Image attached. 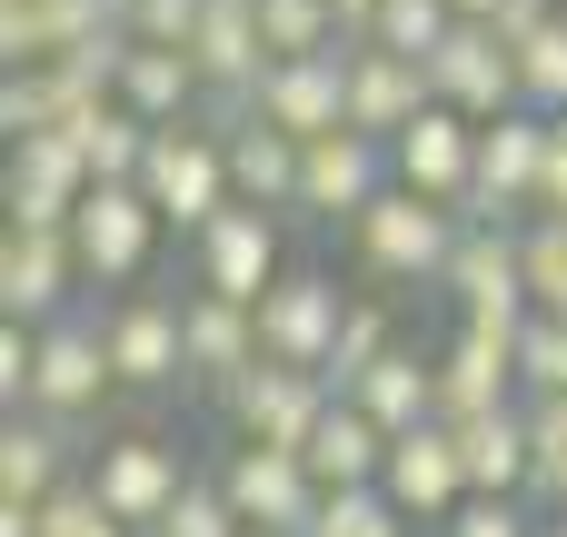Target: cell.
Returning <instances> with one entry per match:
<instances>
[{
    "label": "cell",
    "instance_id": "cell-23",
    "mask_svg": "<svg viewBox=\"0 0 567 537\" xmlns=\"http://www.w3.org/2000/svg\"><path fill=\"white\" fill-rule=\"evenodd\" d=\"M90 110H100V100H90V90L60 70V60L10 70V80H0V130H10V140H70Z\"/></svg>",
    "mask_w": 567,
    "mask_h": 537
},
{
    "label": "cell",
    "instance_id": "cell-19",
    "mask_svg": "<svg viewBox=\"0 0 567 537\" xmlns=\"http://www.w3.org/2000/svg\"><path fill=\"white\" fill-rule=\"evenodd\" d=\"M130 0H0V60L10 70H40V60H70L80 40L120 30Z\"/></svg>",
    "mask_w": 567,
    "mask_h": 537
},
{
    "label": "cell",
    "instance_id": "cell-15",
    "mask_svg": "<svg viewBox=\"0 0 567 537\" xmlns=\"http://www.w3.org/2000/svg\"><path fill=\"white\" fill-rule=\"evenodd\" d=\"M259 120L279 130V140H329V130H349V50H329V60H279L269 80H259Z\"/></svg>",
    "mask_w": 567,
    "mask_h": 537
},
{
    "label": "cell",
    "instance_id": "cell-28",
    "mask_svg": "<svg viewBox=\"0 0 567 537\" xmlns=\"http://www.w3.org/2000/svg\"><path fill=\"white\" fill-rule=\"evenodd\" d=\"M70 478H60V428L50 419H10L0 428V508H50Z\"/></svg>",
    "mask_w": 567,
    "mask_h": 537
},
{
    "label": "cell",
    "instance_id": "cell-6",
    "mask_svg": "<svg viewBox=\"0 0 567 537\" xmlns=\"http://www.w3.org/2000/svg\"><path fill=\"white\" fill-rule=\"evenodd\" d=\"M439 289L468 309V329H498V339H518V329L538 319V309H528V259H518V229H468Z\"/></svg>",
    "mask_w": 567,
    "mask_h": 537
},
{
    "label": "cell",
    "instance_id": "cell-24",
    "mask_svg": "<svg viewBox=\"0 0 567 537\" xmlns=\"http://www.w3.org/2000/svg\"><path fill=\"white\" fill-rule=\"evenodd\" d=\"M309 478H319V498H349V488H379L389 478V428L379 419H359L349 399L319 419V438H309Z\"/></svg>",
    "mask_w": 567,
    "mask_h": 537
},
{
    "label": "cell",
    "instance_id": "cell-32",
    "mask_svg": "<svg viewBox=\"0 0 567 537\" xmlns=\"http://www.w3.org/2000/svg\"><path fill=\"white\" fill-rule=\"evenodd\" d=\"M518 259H528V309L567 319V219H528L518 229Z\"/></svg>",
    "mask_w": 567,
    "mask_h": 537
},
{
    "label": "cell",
    "instance_id": "cell-33",
    "mask_svg": "<svg viewBox=\"0 0 567 537\" xmlns=\"http://www.w3.org/2000/svg\"><path fill=\"white\" fill-rule=\"evenodd\" d=\"M528 488L548 498V518H567V399L528 409Z\"/></svg>",
    "mask_w": 567,
    "mask_h": 537
},
{
    "label": "cell",
    "instance_id": "cell-44",
    "mask_svg": "<svg viewBox=\"0 0 567 537\" xmlns=\"http://www.w3.org/2000/svg\"><path fill=\"white\" fill-rule=\"evenodd\" d=\"M538 537H567V518H538Z\"/></svg>",
    "mask_w": 567,
    "mask_h": 537
},
{
    "label": "cell",
    "instance_id": "cell-31",
    "mask_svg": "<svg viewBox=\"0 0 567 537\" xmlns=\"http://www.w3.org/2000/svg\"><path fill=\"white\" fill-rule=\"evenodd\" d=\"M518 110H538V120H567V10L518 50Z\"/></svg>",
    "mask_w": 567,
    "mask_h": 537
},
{
    "label": "cell",
    "instance_id": "cell-26",
    "mask_svg": "<svg viewBox=\"0 0 567 537\" xmlns=\"http://www.w3.org/2000/svg\"><path fill=\"white\" fill-rule=\"evenodd\" d=\"M458 468H468V498H518L528 488V409H498L478 428H458Z\"/></svg>",
    "mask_w": 567,
    "mask_h": 537
},
{
    "label": "cell",
    "instance_id": "cell-5",
    "mask_svg": "<svg viewBox=\"0 0 567 537\" xmlns=\"http://www.w3.org/2000/svg\"><path fill=\"white\" fill-rule=\"evenodd\" d=\"M339 409V389L329 379H309V369H279V359H259L239 389H229V419H239V448H299L309 458V438H319V419Z\"/></svg>",
    "mask_w": 567,
    "mask_h": 537
},
{
    "label": "cell",
    "instance_id": "cell-37",
    "mask_svg": "<svg viewBox=\"0 0 567 537\" xmlns=\"http://www.w3.org/2000/svg\"><path fill=\"white\" fill-rule=\"evenodd\" d=\"M199 10H209V0H130L120 30H130L140 50H189V40H199Z\"/></svg>",
    "mask_w": 567,
    "mask_h": 537
},
{
    "label": "cell",
    "instance_id": "cell-9",
    "mask_svg": "<svg viewBox=\"0 0 567 537\" xmlns=\"http://www.w3.org/2000/svg\"><path fill=\"white\" fill-rule=\"evenodd\" d=\"M429 90H439V110H458V120H508L518 110V50L498 40V30H478V20H458L449 30V50L429 60Z\"/></svg>",
    "mask_w": 567,
    "mask_h": 537
},
{
    "label": "cell",
    "instance_id": "cell-16",
    "mask_svg": "<svg viewBox=\"0 0 567 537\" xmlns=\"http://www.w3.org/2000/svg\"><path fill=\"white\" fill-rule=\"evenodd\" d=\"M90 189L80 140H10V229H70Z\"/></svg>",
    "mask_w": 567,
    "mask_h": 537
},
{
    "label": "cell",
    "instance_id": "cell-7",
    "mask_svg": "<svg viewBox=\"0 0 567 537\" xmlns=\"http://www.w3.org/2000/svg\"><path fill=\"white\" fill-rule=\"evenodd\" d=\"M90 498H100L130 537H150L179 498H189V468H179V448H169V438H110V448H100V468H90Z\"/></svg>",
    "mask_w": 567,
    "mask_h": 537
},
{
    "label": "cell",
    "instance_id": "cell-43",
    "mask_svg": "<svg viewBox=\"0 0 567 537\" xmlns=\"http://www.w3.org/2000/svg\"><path fill=\"white\" fill-rule=\"evenodd\" d=\"M449 10H458V20H478V30H488V20H498V10H508V0H449Z\"/></svg>",
    "mask_w": 567,
    "mask_h": 537
},
{
    "label": "cell",
    "instance_id": "cell-25",
    "mask_svg": "<svg viewBox=\"0 0 567 537\" xmlns=\"http://www.w3.org/2000/svg\"><path fill=\"white\" fill-rule=\"evenodd\" d=\"M349 409L359 419H379L389 438H409V428H429L439 419V359H419V349H389L359 389H349Z\"/></svg>",
    "mask_w": 567,
    "mask_h": 537
},
{
    "label": "cell",
    "instance_id": "cell-34",
    "mask_svg": "<svg viewBox=\"0 0 567 537\" xmlns=\"http://www.w3.org/2000/svg\"><path fill=\"white\" fill-rule=\"evenodd\" d=\"M389 349H399V339H389V309H379V299H359V309H349V329H339V359H329V389L349 399V389H359V379H369V369H379Z\"/></svg>",
    "mask_w": 567,
    "mask_h": 537
},
{
    "label": "cell",
    "instance_id": "cell-10",
    "mask_svg": "<svg viewBox=\"0 0 567 537\" xmlns=\"http://www.w3.org/2000/svg\"><path fill=\"white\" fill-rule=\"evenodd\" d=\"M399 169H389V149L379 140H359V130H329V140H309L299 149V219H369V199L389 189Z\"/></svg>",
    "mask_w": 567,
    "mask_h": 537
},
{
    "label": "cell",
    "instance_id": "cell-41",
    "mask_svg": "<svg viewBox=\"0 0 567 537\" xmlns=\"http://www.w3.org/2000/svg\"><path fill=\"white\" fill-rule=\"evenodd\" d=\"M538 219H567V120L548 140V179H538Z\"/></svg>",
    "mask_w": 567,
    "mask_h": 537
},
{
    "label": "cell",
    "instance_id": "cell-3",
    "mask_svg": "<svg viewBox=\"0 0 567 537\" xmlns=\"http://www.w3.org/2000/svg\"><path fill=\"white\" fill-rule=\"evenodd\" d=\"M140 199L199 239V229L229 209V140H209V130H159V140H150V169H140Z\"/></svg>",
    "mask_w": 567,
    "mask_h": 537
},
{
    "label": "cell",
    "instance_id": "cell-30",
    "mask_svg": "<svg viewBox=\"0 0 567 537\" xmlns=\"http://www.w3.org/2000/svg\"><path fill=\"white\" fill-rule=\"evenodd\" d=\"M449 30H458V10H449V0H389V10H379V30H369V50H399V60H419V70H429V60L449 50Z\"/></svg>",
    "mask_w": 567,
    "mask_h": 537
},
{
    "label": "cell",
    "instance_id": "cell-1",
    "mask_svg": "<svg viewBox=\"0 0 567 537\" xmlns=\"http://www.w3.org/2000/svg\"><path fill=\"white\" fill-rule=\"evenodd\" d=\"M458 239H468V219L439 209V199H419V189H399V179H389V189L369 199V219H359V259H369L379 279H449Z\"/></svg>",
    "mask_w": 567,
    "mask_h": 537
},
{
    "label": "cell",
    "instance_id": "cell-40",
    "mask_svg": "<svg viewBox=\"0 0 567 537\" xmlns=\"http://www.w3.org/2000/svg\"><path fill=\"white\" fill-rule=\"evenodd\" d=\"M449 537H538L518 508H498V498H468L458 518H449Z\"/></svg>",
    "mask_w": 567,
    "mask_h": 537
},
{
    "label": "cell",
    "instance_id": "cell-2",
    "mask_svg": "<svg viewBox=\"0 0 567 537\" xmlns=\"http://www.w3.org/2000/svg\"><path fill=\"white\" fill-rule=\"evenodd\" d=\"M349 309L359 299H339V279L329 269H289L269 299H259V359H279V369H309V379H329V359H339V329H349Z\"/></svg>",
    "mask_w": 567,
    "mask_h": 537
},
{
    "label": "cell",
    "instance_id": "cell-12",
    "mask_svg": "<svg viewBox=\"0 0 567 537\" xmlns=\"http://www.w3.org/2000/svg\"><path fill=\"white\" fill-rule=\"evenodd\" d=\"M439 110V90H429V70L419 60H399V50H349V130L359 140H379V149H399L419 120Z\"/></svg>",
    "mask_w": 567,
    "mask_h": 537
},
{
    "label": "cell",
    "instance_id": "cell-13",
    "mask_svg": "<svg viewBox=\"0 0 567 537\" xmlns=\"http://www.w3.org/2000/svg\"><path fill=\"white\" fill-rule=\"evenodd\" d=\"M150 239H159V209H150L140 189H90V199H80V219H70L80 279H100V289L140 279V269H150Z\"/></svg>",
    "mask_w": 567,
    "mask_h": 537
},
{
    "label": "cell",
    "instance_id": "cell-17",
    "mask_svg": "<svg viewBox=\"0 0 567 537\" xmlns=\"http://www.w3.org/2000/svg\"><path fill=\"white\" fill-rule=\"evenodd\" d=\"M508 389H518V339H498V329H458L449 359H439V428H478V419L518 409Z\"/></svg>",
    "mask_w": 567,
    "mask_h": 537
},
{
    "label": "cell",
    "instance_id": "cell-39",
    "mask_svg": "<svg viewBox=\"0 0 567 537\" xmlns=\"http://www.w3.org/2000/svg\"><path fill=\"white\" fill-rule=\"evenodd\" d=\"M40 537H130V528H120V518H110L90 488H60V498L40 508Z\"/></svg>",
    "mask_w": 567,
    "mask_h": 537
},
{
    "label": "cell",
    "instance_id": "cell-45",
    "mask_svg": "<svg viewBox=\"0 0 567 537\" xmlns=\"http://www.w3.org/2000/svg\"><path fill=\"white\" fill-rule=\"evenodd\" d=\"M249 537H269V528H249Z\"/></svg>",
    "mask_w": 567,
    "mask_h": 537
},
{
    "label": "cell",
    "instance_id": "cell-8",
    "mask_svg": "<svg viewBox=\"0 0 567 537\" xmlns=\"http://www.w3.org/2000/svg\"><path fill=\"white\" fill-rule=\"evenodd\" d=\"M219 498L239 508V528H269V537H309V518H319V478L299 448H229Z\"/></svg>",
    "mask_w": 567,
    "mask_h": 537
},
{
    "label": "cell",
    "instance_id": "cell-18",
    "mask_svg": "<svg viewBox=\"0 0 567 537\" xmlns=\"http://www.w3.org/2000/svg\"><path fill=\"white\" fill-rule=\"evenodd\" d=\"M100 399H110V339H100V329H80V319L40 329V379H30V409H40L50 428H70V419H90Z\"/></svg>",
    "mask_w": 567,
    "mask_h": 537
},
{
    "label": "cell",
    "instance_id": "cell-21",
    "mask_svg": "<svg viewBox=\"0 0 567 537\" xmlns=\"http://www.w3.org/2000/svg\"><path fill=\"white\" fill-rule=\"evenodd\" d=\"M70 279H80L70 229H10V239H0V319H10V329H40V319L70 299Z\"/></svg>",
    "mask_w": 567,
    "mask_h": 537
},
{
    "label": "cell",
    "instance_id": "cell-27",
    "mask_svg": "<svg viewBox=\"0 0 567 537\" xmlns=\"http://www.w3.org/2000/svg\"><path fill=\"white\" fill-rule=\"evenodd\" d=\"M229 189L249 209H299V140H279L269 120L229 130Z\"/></svg>",
    "mask_w": 567,
    "mask_h": 537
},
{
    "label": "cell",
    "instance_id": "cell-35",
    "mask_svg": "<svg viewBox=\"0 0 567 537\" xmlns=\"http://www.w3.org/2000/svg\"><path fill=\"white\" fill-rule=\"evenodd\" d=\"M518 389H528V409L567 399V319H528L518 329Z\"/></svg>",
    "mask_w": 567,
    "mask_h": 537
},
{
    "label": "cell",
    "instance_id": "cell-22",
    "mask_svg": "<svg viewBox=\"0 0 567 537\" xmlns=\"http://www.w3.org/2000/svg\"><path fill=\"white\" fill-rule=\"evenodd\" d=\"M179 339H189V379L199 389H239L259 369V309H229V299H179Z\"/></svg>",
    "mask_w": 567,
    "mask_h": 537
},
{
    "label": "cell",
    "instance_id": "cell-14",
    "mask_svg": "<svg viewBox=\"0 0 567 537\" xmlns=\"http://www.w3.org/2000/svg\"><path fill=\"white\" fill-rule=\"evenodd\" d=\"M100 339H110V379H120V389H169V379H189L179 299H150V289H130V299L100 319Z\"/></svg>",
    "mask_w": 567,
    "mask_h": 537
},
{
    "label": "cell",
    "instance_id": "cell-11",
    "mask_svg": "<svg viewBox=\"0 0 567 537\" xmlns=\"http://www.w3.org/2000/svg\"><path fill=\"white\" fill-rule=\"evenodd\" d=\"M379 498L399 508V518H419V528H449L458 508H468V468H458V428H409V438H389V478H379Z\"/></svg>",
    "mask_w": 567,
    "mask_h": 537
},
{
    "label": "cell",
    "instance_id": "cell-29",
    "mask_svg": "<svg viewBox=\"0 0 567 537\" xmlns=\"http://www.w3.org/2000/svg\"><path fill=\"white\" fill-rule=\"evenodd\" d=\"M259 40H269V60H329L339 10L329 0H259Z\"/></svg>",
    "mask_w": 567,
    "mask_h": 537
},
{
    "label": "cell",
    "instance_id": "cell-38",
    "mask_svg": "<svg viewBox=\"0 0 567 537\" xmlns=\"http://www.w3.org/2000/svg\"><path fill=\"white\" fill-rule=\"evenodd\" d=\"M150 537H249V528H239V508L219 498V478H189V498H179Z\"/></svg>",
    "mask_w": 567,
    "mask_h": 537
},
{
    "label": "cell",
    "instance_id": "cell-4",
    "mask_svg": "<svg viewBox=\"0 0 567 537\" xmlns=\"http://www.w3.org/2000/svg\"><path fill=\"white\" fill-rule=\"evenodd\" d=\"M279 209H249L229 199L209 229H199V299H229V309H259L279 289Z\"/></svg>",
    "mask_w": 567,
    "mask_h": 537
},
{
    "label": "cell",
    "instance_id": "cell-36",
    "mask_svg": "<svg viewBox=\"0 0 567 537\" xmlns=\"http://www.w3.org/2000/svg\"><path fill=\"white\" fill-rule=\"evenodd\" d=\"M309 537H409V518H399L379 488H349V498H319Z\"/></svg>",
    "mask_w": 567,
    "mask_h": 537
},
{
    "label": "cell",
    "instance_id": "cell-42",
    "mask_svg": "<svg viewBox=\"0 0 567 537\" xmlns=\"http://www.w3.org/2000/svg\"><path fill=\"white\" fill-rule=\"evenodd\" d=\"M329 10H339V40H349V50H359V40H369V30H379V10H389V0H329Z\"/></svg>",
    "mask_w": 567,
    "mask_h": 537
},
{
    "label": "cell",
    "instance_id": "cell-20",
    "mask_svg": "<svg viewBox=\"0 0 567 537\" xmlns=\"http://www.w3.org/2000/svg\"><path fill=\"white\" fill-rule=\"evenodd\" d=\"M389 169H399V189H419V199H439V209H458L468 189H478V120H458V110H429L399 149H389Z\"/></svg>",
    "mask_w": 567,
    "mask_h": 537
}]
</instances>
